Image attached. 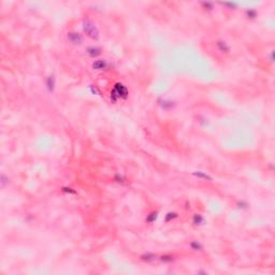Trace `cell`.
I'll list each match as a JSON object with an SVG mask.
<instances>
[{"label": "cell", "instance_id": "cell-5", "mask_svg": "<svg viewBox=\"0 0 275 275\" xmlns=\"http://www.w3.org/2000/svg\"><path fill=\"white\" fill-rule=\"evenodd\" d=\"M55 85H56V80H55V76L53 74L48 75L46 77V81H45V86H46V89H47L48 92H53L55 90Z\"/></svg>", "mask_w": 275, "mask_h": 275}, {"label": "cell", "instance_id": "cell-6", "mask_svg": "<svg viewBox=\"0 0 275 275\" xmlns=\"http://www.w3.org/2000/svg\"><path fill=\"white\" fill-rule=\"evenodd\" d=\"M158 104H159L160 108H161L162 110H164V111L172 110L174 108V105H175L173 101L168 100V99H159L158 100Z\"/></svg>", "mask_w": 275, "mask_h": 275}, {"label": "cell", "instance_id": "cell-14", "mask_svg": "<svg viewBox=\"0 0 275 275\" xmlns=\"http://www.w3.org/2000/svg\"><path fill=\"white\" fill-rule=\"evenodd\" d=\"M176 217H177V213L170 212V213H168V214L166 215V217H164V222H169L173 220L174 218H176Z\"/></svg>", "mask_w": 275, "mask_h": 275}, {"label": "cell", "instance_id": "cell-17", "mask_svg": "<svg viewBox=\"0 0 275 275\" xmlns=\"http://www.w3.org/2000/svg\"><path fill=\"white\" fill-rule=\"evenodd\" d=\"M238 206H239L240 209H244V208H247L248 206V203L246 202V201H244V200H241V201H239L238 202Z\"/></svg>", "mask_w": 275, "mask_h": 275}, {"label": "cell", "instance_id": "cell-18", "mask_svg": "<svg viewBox=\"0 0 275 275\" xmlns=\"http://www.w3.org/2000/svg\"><path fill=\"white\" fill-rule=\"evenodd\" d=\"M201 5H202L206 10H213V3L212 2H202Z\"/></svg>", "mask_w": 275, "mask_h": 275}, {"label": "cell", "instance_id": "cell-9", "mask_svg": "<svg viewBox=\"0 0 275 275\" xmlns=\"http://www.w3.org/2000/svg\"><path fill=\"white\" fill-rule=\"evenodd\" d=\"M156 255L153 253H146V254H143V255H141L140 258L141 260L145 261V262H153V261L156 259Z\"/></svg>", "mask_w": 275, "mask_h": 275}, {"label": "cell", "instance_id": "cell-12", "mask_svg": "<svg viewBox=\"0 0 275 275\" xmlns=\"http://www.w3.org/2000/svg\"><path fill=\"white\" fill-rule=\"evenodd\" d=\"M189 246H190V248L192 251H202L203 249L202 243L199 241H191L190 244H189Z\"/></svg>", "mask_w": 275, "mask_h": 275}, {"label": "cell", "instance_id": "cell-1", "mask_svg": "<svg viewBox=\"0 0 275 275\" xmlns=\"http://www.w3.org/2000/svg\"><path fill=\"white\" fill-rule=\"evenodd\" d=\"M128 97V89L125 85L121 83H116L113 90L111 92V100L116 102L118 99H126Z\"/></svg>", "mask_w": 275, "mask_h": 275}, {"label": "cell", "instance_id": "cell-11", "mask_svg": "<svg viewBox=\"0 0 275 275\" xmlns=\"http://www.w3.org/2000/svg\"><path fill=\"white\" fill-rule=\"evenodd\" d=\"M192 175L196 176V177H198V179H200V180H208V181H212V177H211L210 175H208L205 172H202V171H195L192 173Z\"/></svg>", "mask_w": 275, "mask_h": 275}, {"label": "cell", "instance_id": "cell-19", "mask_svg": "<svg viewBox=\"0 0 275 275\" xmlns=\"http://www.w3.org/2000/svg\"><path fill=\"white\" fill-rule=\"evenodd\" d=\"M222 5H226V7H229L230 9H233V8H237V3L235 2H225V3H222Z\"/></svg>", "mask_w": 275, "mask_h": 275}, {"label": "cell", "instance_id": "cell-7", "mask_svg": "<svg viewBox=\"0 0 275 275\" xmlns=\"http://www.w3.org/2000/svg\"><path fill=\"white\" fill-rule=\"evenodd\" d=\"M86 53H87V55L92 58L98 57V56L101 54V48L98 47V46H89V47H87Z\"/></svg>", "mask_w": 275, "mask_h": 275}, {"label": "cell", "instance_id": "cell-3", "mask_svg": "<svg viewBox=\"0 0 275 275\" xmlns=\"http://www.w3.org/2000/svg\"><path fill=\"white\" fill-rule=\"evenodd\" d=\"M67 39L69 40V42L73 44V45H81L84 41V38L80 32L76 31H70L68 32L67 34Z\"/></svg>", "mask_w": 275, "mask_h": 275}, {"label": "cell", "instance_id": "cell-20", "mask_svg": "<svg viewBox=\"0 0 275 275\" xmlns=\"http://www.w3.org/2000/svg\"><path fill=\"white\" fill-rule=\"evenodd\" d=\"M7 181H9V179H7V177H5V175H1V185L5 186V184L9 183V182H7Z\"/></svg>", "mask_w": 275, "mask_h": 275}, {"label": "cell", "instance_id": "cell-4", "mask_svg": "<svg viewBox=\"0 0 275 275\" xmlns=\"http://www.w3.org/2000/svg\"><path fill=\"white\" fill-rule=\"evenodd\" d=\"M92 69L97 71H100V70H105L106 68L109 67V63L105 59H98V60H95L92 65Z\"/></svg>", "mask_w": 275, "mask_h": 275}, {"label": "cell", "instance_id": "cell-16", "mask_svg": "<svg viewBox=\"0 0 275 275\" xmlns=\"http://www.w3.org/2000/svg\"><path fill=\"white\" fill-rule=\"evenodd\" d=\"M160 260L162 262H172L174 260V256H172V255H163V256L160 257Z\"/></svg>", "mask_w": 275, "mask_h": 275}, {"label": "cell", "instance_id": "cell-13", "mask_svg": "<svg viewBox=\"0 0 275 275\" xmlns=\"http://www.w3.org/2000/svg\"><path fill=\"white\" fill-rule=\"evenodd\" d=\"M157 217H158V212H152L146 216L145 222H146L147 224H153V222L157 219Z\"/></svg>", "mask_w": 275, "mask_h": 275}, {"label": "cell", "instance_id": "cell-2", "mask_svg": "<svg viewBox=\"0 0 275 275\" xmlns=\"http://www.w3.org/2000/svg\"><path fill=\"white\" fill-rule=\"evenodd\" d=\"M83 30L87 34V37H89L92 40H98L99 39V30H98L97 26L90 19H84L83 21Z\"/></svg>", "mask_w": 275, "mask_h": 275}, {"label": "cell", "instance_id": "cell-21", "mask_svg": "<svg viewBox=\"0 0 275 275\" xmlns=\"http://www.w3.org/2000/svg\"><path fill=\"white\" fill-rule=\"evenodd\" d=\"M89 88H90V90H92V94H95V95H96V94H100V92H99V90L97 89L96 87H94V86H92V85H90V86H89Z\"/></svg>", "mask_w": 275, "mask_h": 275}, {"label": "cell", "instance_id": "cell-10", "mask_svg": "<svg viewBox=\"0 0 275 275\" xmlns=\"http://www.w3.org/2000/svg\"><path fill=\"white\" fill-rule=\"evenodd\" d=\"M205 222L204 217H203L201 214H195L192 217V224L196 225V226H200V225H203Z\"/></svg>", "mask_w": 275, "mask_h": 275}, {"label": "cell", "instance_id": "cell-8", "mask_svg": "<svg viewBox=\"0 0 275 275\" xmlns=\"http://www.w3.org/2000/svg\"><path fill=\"white\" fill-rule=\"evenodd\" d=\"M216 46H217L218 51L222 53H229L230 52V45L224 40H218L216 42Z\"/></svg>", "mask_w": 275, "mask_h": 275}, {"label": "cell", "instance_id": "cell-15", "mask_svg": "<svg viewBox=\"0 0 275 275\" xmlns=\"http://www.w3.org/2000/svg\"><path fill=\"white\" fill-rule=\"evenodd\" d=\"M245 15H246L247 18H255V17L257 16V11L256 10L249 9L245 12Z\"/></svg>", "mask_w": 275, "mask_h": 275}, {"label": "cell", "instance_id": "cell-22", "mask_svg": "<svg viewBox=\"0 0 275 275\" xmlns=\"http://www.w3.org/2000/svg\"><path fill=\"white\" fill-rule=\"evenodd\" d=\"M63 192H69V193H76L74 190H72V188H66V187L63 188Z\"/></svg>", "mask_w": 275, "mask_h": 275}]
</instances>
